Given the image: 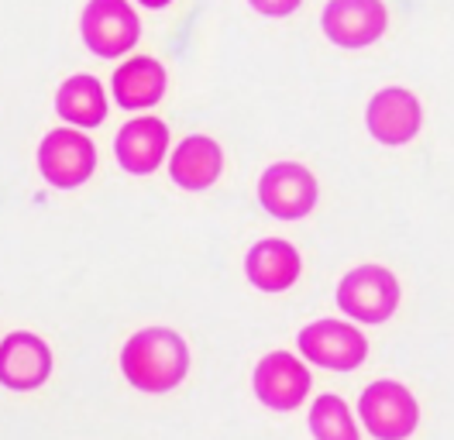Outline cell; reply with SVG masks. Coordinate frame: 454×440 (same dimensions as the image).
Wrapping results in <instances>:
<instances>
[{
    "label": "cell",
    "instance_id": "obj_1",
    "mask_svg": "<svg viewBox=\"0 0 454 440\" xmlns=\"http://www.w3.org/2000/svg\"><path fill=\"white\" fill-rule=\"evenodd\" d=\"M121 372L138 392H172L190 372V348L172 327H145L121 348Z\"/></svg>",
    "mask_w": 454,
    "mask_h": 440
},
{
    "label": "cell",
    "instance_id": "obj_2",
    "mask_svg": "<svg viewBox=\"0 0 454 440\" xmlns=\"http://www.w3.org/2000/svg\"><path fill=\"white\" fill-rule=\"evenodd\" d=\"M399 279L382 265H358L338 282V306L358 324H386L399 310Z\"/></svg>",
    "mask_w": 454,
    "mask_h": 440
},
{
    "label": "cell",
    "instance_id": "obj_3",
    "mask_svg": "<svg viewBox=\"0 0 454 440\" xmlns=\"http://www.w3.org/2000/svg\"><path fill=\"white\" fill-rule=\"evenodd\" d=\"M38 172L56 190H76L97 172V145L80 128H56L38 145Z\"/></svg>",
    "mask_w": 454,
    "mask_h": 440
},
{
    "label": "cell",
    "instance_id": "obj_4",
    "mask_svg": "<svg viewBox=\"0 0 454 440\" xmlns=\"http://www.w3.org/2000/svg\"><path fill=\"white\" fill-rule=\"evenodd\" d=\"M358 416L375 440H406L420 423V406L406 385L382 379L365 385L358 399Z\"/></svg>",
    "mask_w": 454,
    "mask_h": 440
},
{
    "label": "cell",
    "instance_id": "obj_5",
    "mask_svg": "<svg viewBox=\"0 0 454 440\" xmlns=\"http://www.w3.org/2000/svg\"><path fill=\"white\" fill-rule=\"evenodd\" d=\"M86 49L100 59L128 55L142 38V21L128 0H90L80 18Z\"/></svg>",
    "mask_w": 454,
    "mask_h": 440
},
{
    "label": "cell",
    "instance_id": "obj_6",
    "mask_svg": "<svg viewBox=\"0 0 454 440\" xmlns=\"http://www.w3.org/2000/svg\"><path fill=\"white\" fill-rule=\"evenodd\" d=\"M317 176L300 162H276L269 165L258 179V203L269 217L276 220H303L317 207Z\"/></svg>",
    "mask_w": 454,
    "mask_h": 440
},
{
    "label": "cell",
    "instance_id": "obj_7",
    "mask_svg": "<svg viewBox=\"0 0 454 440\" xmlns=\"http://www.w3.org/2000/svg\"><path fill=\"white\" fill-rule=\"evenodd\" d=\"M296 344H300V355L307 361L320 365V368H331V372H351L369 355L365 334L351 327L348 320H317V324L300 330Z\"/></svg>",
    "mask_w": 454,
    "mask_h": 440
},
{
    "label": "cell",
    "instance_id": "obj_8",
    "mask_svg": "<svg viewBox=\"0 0 454 440\" xmlns=\"http://www.w3.org/2000/svg\"><path fill=\"white\" fill-rule=\"evenodd\" d=\"M255 396L262 406H269L272 412H293L296 406H303V399L310 396V368L289 351H272L255 365Z\"/></svg>",
    "mask_w": 454,
    "mask_h": 440
},
{
    "label": "cell",
    "instance_id": "obj_9",
    "mask_svg": "<svg viewBox=\"0 0 454 440\" xmlns=\"http://www.w3.org/2000/svg\"><path fill=\"white\" fill-rule=\"evenodd\" d=\"M389 25V11L382 0H331L320 14L327 42L340 49H365L379 42Z\"/></svg>",
    "mask_w": 454,
    "mask_h": 440
},
{
    "label": "cell",
    "instance_id": "obj_10",
    "mask_svg": "<svg viewBox=\"0 0 454 440\" xmlns=\"http://www.w3.org/2000/svg\"><path fill=\"white\" fill-rule=\"evenodd\" d=\"M52 375V348L31 334L14 330L0 341V385L11 392H31Z\"/></svg>",
    "mask_w": 454,
    "mask_h": 440
},
{
    "label": "cell",
    "instance_id": "obj_11",
    "mask_svg": "<svg viewBox=\"0 0 454 440\" xmlns=\"http://www.w3.org/2000/svg\"><path fill=\"white\" fill-rule=\"evenodd\" d=\"M365 124H369V135L379 145H393L396 148V145H406V141H413L420 135L424 107L406 86H386L369 100Z\"/></svg>",
    "mask_w": 454,
    "mask_h": 440
},
{
    "label": "cell",
    "instance_id": "obj_12",
    "mask_svg": "<svg viewBox=\"0 0 454 440\" xmlns=\"http://www.w3.org/2000/svg\"><path fill=\"white\" fill-rule=\"evenodd\" d=\"M166 152H169V128L152 114L128 121L114 138V155L131 176H152L166 162Z\"/></svg>",
    "mask_w": 454,
    "mask_h": 440
},
{
    "label": "cell",
    "instance_id": "obj_13",
    "mask_svg": "<svg viewBox=\"0 0 454 440\" xmlns=\"http://www.w3.org/2000/svg\"><path fill=\"white\" fill-rule=\"evenodd\" d=\"M224 172V152L214 138L207 135H190L176 145L169 155V176L179 190L186 192H203L210 190Z\"/></svg>",
    "mask_w": 454,
    "mask_h": 440
},
{
    "label": "cell",
    "instance_id": "obj_14",
    "mask_svg": "<svg viewBox=\"0 0 454 440\" xmlns=\"http://www.w3.org/2000/svg\"><path fill=\"white\" fill-rule=\"evenodd\" d=\"M303 272L300 251L283 238H265L245 255V275L262 293H286Z\"/></svg>",
    "mask_w": 454,
    "mask_h": 440
},
{
    "label": "cell",
    "instance_id": "obj_15",
    "mask_svg": "<svg viewBox=\"0 0 454 440\" xmlns=\"http://www.w3.org/2000/svg\"><path fill=\"white\" fill-rule=\"evenodd\" d=\"M114 100L124 110H145L155 107L166 93V69L152 55H131L114 69Z\"/></svg>",
    "mask_w": 454,
    "mask_h": 440
},
{
    "label": "cell",
    "instance_id": "obj_16",
    "mask_svg": "<svg viewBox=\"0 0 454 440\" xmlns=\"http://www.w3.org/2000/svg\"><path fill=\"white\" fill-rule=\"evenodd\" d=\"M56 114L73 124V128H97L104 124L107 117V93H104V82L90 73H76L59 86L56 93Z\"/></svg>",
    "mask_w": 454,
    "mask_h": 440
},
{
    "label": "cell",
    "instance_id": "obj_17",
    "mask_svg": "<svg viewBox=\"0 0 454 440\" xmlns=\"http://www.w3.org/2000/svg\"><path fill=\"white\" fill-rule=\"evenodd\" d=\"M310 434L313 440H362L348 403L340 396H334V392H324V396L313 399Z\"/></svg>",
    "mask_w": 454,
    "mask_h": 440
},
{
    "label": "cell",
    "instance_id": "obj_18",
    "mask_svg": "<svg viewBox=\"0 0 454 440\" xmlns=\"http://www.w3.org/2000/svg\"><path fill=\"white\" fill-rule=\"evenodd\" d=\"M252 7H255L258 14H265V18H286V14H293L303 0H248Z\"/></svg>",
    "mask_w": 454,
    "mask_h": 440
},
{
    "label": "cell",
    "instance_id": "obj_19",
    "mask_svg": "<svg viewBox=\"0 0 454 440\" xmlns=\"http://www.w3.org/2000/svg\"><path fill=\"white\" fill-rule=\"evenodd\" d=\"M138 4H145V7H152V11H155V7H169L172 0H138Z\"/></svg>",
    "mask_w": 454,
    "mask_h": 440
}]
</instances>
